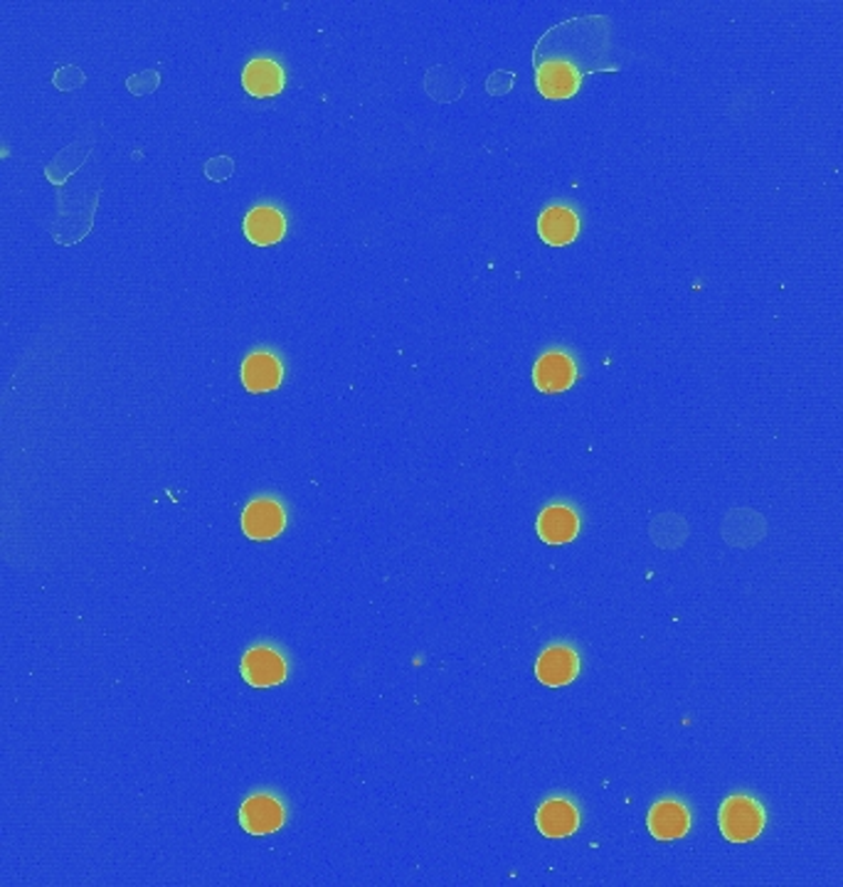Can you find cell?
Masks as SVG:
<instances>
[{
    "instance_id": "cell-1",
    "label": "cell",
    "mask_w": 843,
    "mask_h": 887,
    "mask_svg": "<svg viewBox=\"0 0 843 887\" xmlns=\"http://www.w3.org/2000/svg\"><path fill=\"white\" fill-rule=\"evenodd\" d=\"M535 86L545 100H570L592 72H620L612 60V23L607 15L572 18L548 30L535 45Z\"/></svg>"
},
{
    "instance_id": "cell-2",
    "label": "cell",
    "mask_w": 843,
    "mask_h": 887,
    "mask_svg": "<svg viewBox=\"0 0 843 887\" xmlns=\"http://www.w3.org/2000/svg\"><path fill=\"white\" fill-rule=\"evenodd\" d=\"M767 824L764 806L750 794H732L720 804L718 826L732 843H750L760 836Z\"/></svg>"
},
{
    "instance_id": "cell-3",
    "label": "cell",
    "mask_w": 843,
    "mask_h": 887,
    "mask_svg": "<svg viewBox=\"0 0 843 887\" xmlns=\"http://www.w3.org/2000/svg\"><path fill=\"white\" fill-rule=\"evenodd\" d=\"M289 676L287 656L272 644H257L242 656V678L252 688H272Z\"/></svg>"
},
{
    "instance_id": "cell-4",
    "label": "cell",
    "mask_w": 843,
    "mask_h": 887,
    "mask_svg": "<svg viewBox=\"0 0 843 887\" xmlns=\"http://www.w3.org/2000/svg\"><path fill=\"white\" fill-rule=\"evenodd\" d=\"M240 824L252 836H272L287 824V804L272 792H254L244 799Z\"/></svg>"
},
{
    "instance_id": "cell-5",
    "label": "cell",
    "mask_w": 843,
    "mask_h": 887,
    "mask_svg": "<svg viewBox=\"0 0 843 887\" xmlns=\"http://www.w3.org/2000/svg\"><path fill=\"white\" fill-rule=\"evenodd\" d=\"M287 528V511L272 495H259V499L250 501L242 513V530L250 540H274L277 535L284 533Z\"/></svg>"
},
{
    "instance_id": "cell-6",
    "label": "cell",
    "mask_w": 843,
    "mask_h": 887,
    "mask_svg": "<svg viewBox=\"0 0 843 887\" xmlns=\"http://www.w3.org/2000/svg\"><path fill=\"white\" fill-rule=\"evenodd\" d=\"M580 668L582 661L577 648L558 641L553 646H548L545 651L538 656L535 678L548 688H560L572 683V680L580 676Z\"/></svg>"
},
{
    "instance_id": "cell-7",
    "label": "cell",
    "mask_w": 843,
    "mask_h": 887,
    "mask_svg": "<svg viewBox=\"0 0 843 887\" xmlns=\"http://www.w3.org/2000/svg\"><path fill=\"white\" fill-rule=\"evenodd\" d=\"M577 380V365L565 351H550L540 355L533 367V383L540 393H565Z\"/></svg>"
},
{
    "instance_id": "cell-8",
    "label": "cell",
    "mask_w": 843,
    "mask_h": 887,
    "mask_svg": "<svg viewBox=\"0 0 843 887\" xmlns=\"http://www.w3.org/2000/svg\"><path fill=\"white\" fill-rule=\"evenodd\" d=\"M646 826L658 841H678L690 831V811L680 799H662L648 808Z\"/></svg>"
},
{
    "instance_id": "cell-9",
    "label": "cell",
    "mask_w": 843,
    "mask_h": 887,
    "mask_svg": "<svg viewBox=\"0 0 843 887\" xmlns=\"http://www.w3.org/2000/svg\"><path fill=\"white\" fill-rule=\"evenodd\" d=\"M580 808L565 796H550L540 804L535 826L545 838H570L580 828Z\"/></svg>"
},
{
    "instance_id": "cell-10",
    "label": "cell",
    "mask_w": 843,
    "mask_h": 887,
    "mask_svg": "<svg viewBox=\"0 0 843 887\" xmlns=\"http://www.w3.org/2000/svg\"><path fill=\"white\" fill-rule=\"evenodd\" d=\"M284 380V365L269 351H254L242 363V385L250 393H272Z\"/></svg>"
},
{
    "instance_id": "cell-11",
    "label": "cell",
    "mask_w": 843,
    "mask_h": 887,
    "mask_svg": "<svg viewBox=\"0 0 843 887\" xmlns=\"http://www.w3.org/2000/svg\"><path fill=\"white\" fill-rule=\"evenodd\" d=\"M580 533V515L565 503L548 505L538 515V535L548 545H568Z\"/></svg>"
},
{
    "instance_id": "cell-12",
    "label": "cell",
    "mask_w": 843,
    "mask_h": 887,
    "mask_svg": "<svg viewBox=\"0 0 843 887\" xmlns=\"http://www.w3.org/2000/svg\"><path fill=\"white\" fill-rule=\"evenodd\" d=\"M538 232L540 240L550 247H568L580 234V218L565 205H553L540 215Z\"/></svg>"
},
{
    "instance_id": "cell-13",
    "label": "cell",
    "mask_w": 843,
    "mask_h": 887,
    "mask_svg": "<svg viewBox=\"0 0 843 887\" xmlns=\"http://www.w3.org/2000/svg\"><path fill=\"white\" fill-rule=\"evenodd\" d=\"M287 232V220L277 208L259 205L252 208L244 218V237L257 247H272Z\"/></svg>"
},
{
    "instance_id": "cell-14",
    "label": "cell",
    "mask_w": 843,
    "mask_h": 887,
    "mask_svg": "<svg viewBox=\"0 0 843 887\" xmlns=\"http://www.w3.org/2000/svg\"><path fill=\"white\" fill-rule=\"evenodd\" d=\"M242 84L252 96H274L284 90V70L274 60H252L242 72Z\"/></svg>"
}]
</instances>
